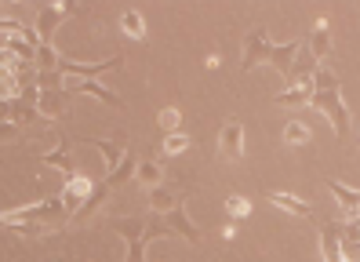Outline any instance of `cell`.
I'll list each match as a JSON object with an SVG mask.
<instances>
[{
    "label": "cell",
    "instance_id": "obj_1",
    "mask_svg": "<svg viewBox=\"0 0 360 262\" xmlns=\"http://www.w3.org/2000/svg\"><path fill=\"white\" fill-rule=\"evenodd\" d=\"M309 106L316 109V113L328 117V124L335 127L338 139L349 131V109L342 102V80H338L331 70H324V66L313 73V102Z\"/></svg>",
    "mask_w": 360,
    "mask_h": 262
},
{
    "label": "cell",
    "instance_id": "obj_2",
    "mask_svg": "<svg viewBox=\"0 0 360 262\" xmlns=\"http://www.w3.org/2000/svg\"><path fill=\"white\" fill-rule=\"evenodd\" d=\"M4 226H15V223H55V226H66L70 223V208L62 204V196H48V201H37V204H26V208H8L4 215Z\"/></svg>",
    "mask_w": 360,
    "mask_h": 262
},
{
    "label": "cell",
    "instance_id": "obj_3",
    "mask_svg": "<svg viewBox=\"0 0 360 262\" xmlns=\"http://www.w3.org/2000/svg\"><path fill=\"white\" fill-rule=\"evenodd\" d=\"M277 48L281 44H273L269 40V33L262 30V26H255L248 37H244V51H240V70L244 73H251V70H259L262 62H273L277 58Z\"/></svg>",
    "mask_w": 360,
    "mask_h": 262
},
{
    "label": "cell",
    "instance_id": "obj_4",
    "mask_svg": "<svg viewBox=\"0 0 360 262\" xmlns=\"http://www.w3.org/2000/svg\"><path fill=\"white\" fill-rule=\"evenodd\" d=\"M77 11L80 8L77 4H66V0H55V4L40 8L37 11V37H40V44H51L55 33H58V26H62V22H70Z\"/></svg>",
    "mask_w": 360,
    "mask_h": 262
},
{
    "label": "cell",
    "instance_id": "obj_5",
    "mask_svg": "<svg viewBox=\"0 0 360 262\" xmlns=\"http://www.w3.org/2000/svg\"><path fill=\"white\" fill-rule=\"evenodd\" d=\"M215 149H219V161H229V164H237L244 161V153H248V139H244V124L240 120H226L219 127V139H215Z\"/></svg>",
    "mask_w": 360,
    "mask_h": 262
},
{
    "label": "cell",
    "instance_id": "obj_6",
    "mask_svg": "<svg viewBox=\"0 0 360 262\" xmlns=\"http://www.w3.org/2000/svg\"><path fill=\"white\" fill-rule=\"evenodd\" d=\"M120 66H124V55H110L105 62H77V58H62L58 73H62V77H70V80H98L102 73L120 70Z\"/></svg>",
    "mask_w": 360,
    "mask_h": 262
},
{
    "label": "cell",
    "instance_id": "obj_7",
    "mask_svg": "<svg viewBox=\"0 0 360 262\" xmlns=\"http://www.w3.org/2000/svg\"><path fill=\"white\" fill-rule=\"evenodd\" d=\"M62 92H66L70 99H73V95H91V99H98V102H105V106H113V109H124L120 95L113 92V87L98 84V80H70V77H62Z\"/></svg>",
    "mask_w": 360,
    "mask_h": 262
},
{
    "label": "cell",
    "instance_id": "obj_8",
    "mask_svg": "<svg viewBox=\"0 0 360 262\" xmlns=\"http://www.w3.org/2000/svg\"><path fill=\"white\" fill-rule=\"evenodd\" d=\"M95 189H98V186L88 179V175H84V171H77L73 179H66V186H62V193H58V196H62V204L70 208V215H77L84 204L91 201V193H95Z\"/></svg>",
    "mask_w": 360,
    "mask_h": 262
},
{
    "label": "cell",
    "instance_id": "obj_9",
    "mask_svg": "<svg viewBox=\"0 0 360 262\" xmlns=\"http://www.w3.org/2000/svg\"><path fill=\"white\" fill-rule=\"evenodd\" d=\"M37 109L44 120H62L70 113V95L62 87H40V99H37Z\"/></svg>",
    "mask_w": 360,
    "mask_h": 262
},
{
    "label": "cell",
    "instance_id": "obj_10",
    "mask_svg": "<svg viewBox=\"0 0 360 262\" xmlns=\"http://www.w3.org/2000/svg\"><path fill=\"white\" fill-rule=\"evenodd\" d=\"M328 189L335 196L338 211H342V223H356L360 218V189H353L346 182H335V179H328Z\"/></svg>",
    "mask_w": 360,
    "mask_h": 262
},
{
    "label": "cell",
    "instance_id": "obj_11",
    "mask_svg": "<svg viewBox=\"0 0 360 262\" xmlns=\"http://www.w3.org/2000/svg\"><path fill=\"white\" fill-rule=\"evenodd\" d=\"M306 48L313 51L316 62H324L331 55V18L328 15H321V18L313 22V33L306 37Z\"/></svg>",
    "mask_w": 360,
    "mask_h": 262
},
{
    "label": "cell",
    "instance_id": "obj_12",
    "mask_svg": "<svg viewBox=\"0 0 360 262\" xmlns=\"http://www.w3.org/2000/svg\"><path fill=\"white\" fill-rule=\"evenodd\" d=\"M266 201H269L273 208H281V211L295 215V218H309V215H313V204L302 201V196H295V193H288V189H269Z\"/></svg>",
    "mask_w": 360,
    "mask_h": 262
},
{
    "label": "cell",
    "instance_id": "obj_13",
    "mask_svg": "<svg viewBox=\"0 0 360 262\" xmlns=\"http://www.w3.org/2000/svg\"><path fill=\"white\" fill-rule=\"evenodd\" d=\"M182 196H186L182 186H157V189H150V208H153V215L164 218L167 211L182 208Z\"/></svg>",
    "mask_w": 360,
    "mask_h": 262
},
{
    "label": "cell",
    "instance_id": "obj_14",
    "mask_svg": "<svg viewBox=\"0 0 360 262\" xmlns=\"http://www.w3.org/2000/svg\"><path fill=\"white\" fill-rule=\"evenodd\" d=\"M321 258L324 262H346V255H342V226L321 223Z\"/></svg>",
    "mask_w": 360,
    "mask_h": 262
},
{
    "label": "cell",
    "instance_id": "obj_15",
    "mask_svg": "<svg viewBox=\"0 0 360 262\" xmlns=\"http://www.w3.org/2000/svg\"><path fill=\"white\" fill-rule=\"evenodd\" d=\"M80 142H88L102 153V161H105V171H117L124 164V157H128V142H110V139H80Z\"/></svg>",
    "mask_w": 360,
    "mask_h": 262
},
{
    "label": "cell",
    "instance_id": "obj_16",
    "mask_svg": "<svg viewBox=\"0 0 360 262\" xmlns=\"http://www.w3.org/2000/svg\"><path fill=\"white\" fill-rule=\"evenodd\" d=\"M40 161H44L48 168H55V171H62V179H73V175H77V164H73V157H70V139H66V135H62L58 146H55L51 153H44Z\"/></svg>",
    "mask_w": 360,
    "mask_h": 262
},
{
    "label": "cell",
    "instance_id": "obj_17",
    "mask_svg": "<svg viewBox=\"0 0 360 262\" xmlns=\"http://www.w3.org/2000/svg\"><path fill=\"white\" fill-rule=\"evenodd\" d=\"M164 226L172 230V233H179V237H186L189 244H200V230L193 226V218L186 215V208H175V211H167V215H164Z\"/></svg>",
    "mask_w": 360,
    "mask_h": 262
},
{
    "label": "cell",
    "instance_id": "obj_18",
    "mask_svg": "<svg viewBox=\"0 0 360 262\" xmlns=\"http://www.w3.org/2000/svg\"><path fill=\"white\" fill-rule=\"evenodd\" d=\"M135 175H139V157H135V153H128V157H124V164H120L117 171L105 175V186H110V189H117V186H128V182L135 179Z\"/></svg>",
    "mask_w": 360,
    "mask_h": 262
},
{
    "label": "cell",
    "instance_id": "obj_19",
    "mask_svg": "<svg viewBox=\"0 0 360 262\" xmlns=\"http://www.w3.org/2000/svg\"><path fill=\"white\" fill-rule=\"evenodd\" d=\"M120 30H124V37H131L135 44H142L146 40V18H142V11L139 8H128L120 15Z\"/></svg>",
    "mask_w": 360,
    "mask_h": 262
},
{
    "label": "cell",
    "instance_id": "obj_20",
    "mask_svg": "<svg viewBox=\"0 0 360 262\" xmlns=\"http://www.w3.org/2000/svg\"><path fill=\"white\" fill-rule=\"evenodd\" d=\"M8 230H15V237H22V240H40V237L58 233L62 226H55V223H15V226H8Z\"/></svg>",
    "mask_w": 360,
    "mask_h": 262
},
{
    "label": "cell",
    "instance_id": "obj_21",
    "mask_svg": "<svg viewBox=\"0 0 360 262\" xmlns=\"http://www.w3.org/2000/svg\"><path fill=\"white\" fill-rule=\"evenodd\" d=\"M160 179H164V175H160V164H157L153 157H142V161H139V175H135V182H139L142 189H157V186H160Z\"/></svg>",
    "mask_w": 360,
    "mask_h": 262
},
{
    "label": "cell",
    "instance_id": "obj_22",
    "mask_svg": "<svg viewBox=\"0 0 360 262\" xmlns=\"http://www.w3.org/2000/svg\"><path fill=\"white\" fill-rule=\"evenodd\" d=\"M313 102V80L309 84H295L288 92L277 95V106H309Z\"/></svg>",
    "mask_w": 360,
    "mask_h": 262
},
{
    "label": "cell",
    "instance_id": "obj_23",
    "mask_svg": "<svg viewBox=\"0 0 360 262\" xmlns=\"http://www.w3.org/2000/svg\"><path fill=\"white\" fill-rule=\"evenodd\" d=\"M309 139H313L309 124H302V120H288L284 124V142L288 146H309Z\"/></svg>",
    "mask_w": 360,
    "mask_h": 262
},
{
    "label": "cell",
    "instance_id": "obj_24",
    "mask_svg": "<svg viewBox=\"0 0 360 262\" xmlns=\"http://www.w3.org/2000/svg\"><path fill=\"white\" fill-rule=\"evenodd\" d=\"M189 146H193V139H189V135H182V131H175V135H164V142H160V153H164L167 161H172V157H179V153H186Z\"/></svg>",
    "mask_w": 360,
    "mask_h": 262
},
{
    "label": "cell",
    "instance_id": "obj_25",
    "mask_svg": "<svg viewBox=\"0 0 360 262\" xmlns=\"http://www.w3.org/2000/svg\"><path fill=\"white\" fill-rule=\"evenodd\" d=\"M157 124H160L164 135H175V131L182 127V109H179V106H164L160 117H157Z\"/></svg>",
    "mask_w": 360,
    "mask_h": 262
},
{
    "label": "cell",
    "instance_id": "obj_26",
    "mask_svg": "<svg viewBox=\"0 0 360 262\" xmlns=\"http://www.w3.org/2000/svg\"><path fill=\"white\" fill-rule=\"evenodd\" d=\"M226 215L240 223V218L251 215V201H248V196H240V193H229V196H226Z\"/></svg>",
    "mask_w": 360,
    "mask_h": 262
},
{
    "label": "cell",
    "instance_id": "obj_27",
    "mask_svg": "<svg viewBox=\"0 0 360 262\" xmlns=\"http://www.w3.org/2000/svg\"><path fill=\"white\" fill-rule=\"evenodd\" d=\"M237 237V218H229V223L222 226V240H233Z\"/></svg>",
    "mask_w": 360,
    "mask_h": 262
},
{
    "label": "cell",
    "instance_id": "obj_28",
    "mask_svg": "<svg viewBox=\"0 0 360 262\" xmlns=\"http://www.w3.org/2000/svg\"><path fill=\"white\" fill-rule=\"evenodd\" d=\"M51 262H66V258H51Z\"/></svg>",
    "mask_w": 360,
    "mask_h": 262
}]
</instances>
